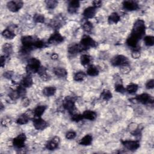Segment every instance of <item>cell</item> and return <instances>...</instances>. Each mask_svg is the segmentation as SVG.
Here are the masks:
<instances>
[{
    "mask_svg": "<svg viewBox=\"0 0 154 154\" xmlns=\"http://www.w3.org/2000/svg\"><path fill=\"white\" fill-rule=\"evenodd\" d=\"M100 98L102 99V100H109L112 96V94L111 93V92L109 90H107V89H105L103 90L101 93H100Z\"/></svg>",
    "mask_w": 154,
    "mask_h": 154,
    "instance_id": "obj_34",
    "label": "cell"
},
{
    "mask_svg": "<svg viewBox=\"0 0 154 154\" xmlns=\"http://www.w3.org/2000/svg\"><path fill=\"white\" fill-rule=\"evenodd\" d=\"M111 63L114 66H124L129 65V59L125 55H117L114 56L111 60Z\"/></svg>",
    "mask_w": 154,
    "mask_h": 154,
    "instance_id": "obj_5",
    "label": "cell"
},
{
    "mask_svg": "<svg viewBox=\"0 0 154 154\" xmlns=\"http://www.w3.org/2000/svg\"><path fill=\"white\" fill-rule=\"evenodd\" d=\"M2 51L5 54V56L8 57L9 55L11 54L12 51H13V48L11 44L8 43H4L2 46Z\"/></svg>",
    "mask_w": 154,
    "mask_h": 154,
    "instance_id": "obj_30",
    "label": "cell"
},
{
    "mask_svg": "<svg viewBox=\"0 0 154 154\" xmlns=\"http://www.w3.org/2000/svg\"><path fill=\"white\" fill-rule=\"evenodd\" d=\"M79 45L84 51L90 48L96 47L97 46V43L89 35H85L82 37Z\"/></svg>",
    "mask_w": 154,
    "mask_h": 154,
    "instance_id": "obj_4",
    "label": "cell"
},
{
    "mask_svg": "<svg viewBox=\"0 0 154 154\" xmlns=\"http://www.w3.org/2000/svg\"><path fill=\"white\" fill-rule=\"evenodd\" d=\"M22 104L23 106H28L29 105V100L26 97H23L22 99Z\"/></svg>",
    "mask_w": 154,
    "mask_h": 154,
    "instance_id": "obj_47",
    "label": "cell"
},
{
    "mask_svg": "<svg viewBox=\"0 0 154 154\" xmlns=\"http://www.w3.org/2000/svg\"><path fill=\"white\" fill-rule=\"evenodd\" d=\"M63 105L64 108L67 110L70 114H73L75 112V111L76 109L75 107V99L72 96H66L63 103Z\"/></svg>",
    "mask_w": 154,
    "mask_h": 154,
    "instance_id": "obj_3",
    "label": "cell"
},
{
    "mask_svg": "<svg viewBox=\"0 0 154 154\" xmlns=\"http://www.w3.org/2000/svg\"><path fill=\"white\" fill-rule=\"evenodd\" d=\"M68 52L69 54L72 55H75L78 53H79L80 52L82 51V49L80 45L79 44H73L71 45L70 46H69L68 48Z\"/></svg>",
    "mask_w": 154,
    "mask_h": 154,
    "instance_id": "obj_16",
    "label": "cell"
},
{
    "mask_svg": "<svg viewBox=\"0 0 154 154\" xmlns=\"http://www.w3.org/2000/svg\"><path fill=\"white\" fill-rule=\"evenodd\" d=\"M99 70L98 68L94 65H90L87 69V74L91 76H95L98 75Z\"/></svg>",
    "mask_w": 154,
    "mask_h": 154,
    "instance_id": "obj_28",
    "label": "cell"
},
{
    "mask_svg": "<svg viewBox=\"0 0 154 154\" xmlns=\"http://www.w3.org/2000/svg\"><path fill=\"white\" fill-rule=\"evenodd\" d=\"M46 106L43 105H40L37 106L33 110V112L35 117H41L43 114L46 109Z\"/></svg>",
    "mask_w": 154,
    "mask_h": 154,
    "instance_id": "obj_19",
    "label": "cell"
},
{
    "mask_svg": "<svg viewBox=\"0 0 154 154\" xmlns=\"http://www.w3.org/2000/svg\"><path fill=\"white\" fill-rule=\"evenodd\" d=\"M64 40V37L58 31H55L48 38V43L51 45H58L62 43Z\"/></svg>",
    "mask_w": 154,
    "mask_h": 154,
    "instance_id": "obj_8",
    "label": "cell"
},
{
    "mask_svg": "<svg viewBox=\"0 0 154 154\" xmlns=\"http://www.w3.org/2000/svg\"><path fill=\"white\" fill-rule=\"evenodd\" d=\"M79 6H80V2L79 1H77V0L71 1L69 3L67 10L69 13L71 14L75 13L78 11V9L79 8Z\"/></svg>",
    "mask_w": 154,
    "mask_h": 154,
    "instance_id": "obj_14",
    "label": "cell"
},
{
    "mask_svg": "<svg viewBox=\"0 0 154 154\" xmlns=\"http://www.w3.org/2000/svg\"><path fill=\"white\" fill-rule=\"evenodd\" d=\"M124 9L128 11H134L138 9V3L135 1H125L122 3Z\"/></svg>",
    "mask_w": 154,
    "mask_h": 154,
    "instance_id": "obj_12",
    "label": "cell"
},
{
    "mask_svg": "<svg viewBox=\"0 0 154 154\" xmlns=\"http://www.w3.org/2000/svg\"><path fill=\"white\" fill-rule=\"evenodd\" d=\"M135 100L142 104H152L153 103V98L147 93H142L138 94L134 98Z\"/></svg>",
    "mask_w": 154,
    "mask_h": 154,
    "instance_id": "obj_6",
    "label": "cell"
},
{
    "mask_svg": "<svg viewBox=\"0 0 154 154\" xmlns=\"http://www.w3.org/2000/svg\"><path fill=\"white\" fill-rule=\"evenodd\" d=\"M138 41L139 40L137 38H136L134 36L130 35L126 40V44L128 46L131 47L132 48H135L137 46Z\"/></svg>",
    "mask_w": 154,
    "mask_h": 154,
    "instance_id": "obj_29",
    "label": "cell"
},
{
    "mask_svg": "<svg viewBox=\"0 0 154 154\" xmlns=\"http://www.w3.org/2000/svg\"><path fill=\"white\" fill-rule=\"evenodd\" d=\"M45 46H46V43L43 41L38 39H36L34 44V48L42 49L45 48Z\"/></svg>",
    "mask_w": 154,
    "mask_h": 154,
    "instance_id": "obj_39",
    "label": "cell"
},
{
    "mask_svg": "<svg viewBox=\"0 0 154 154\" xmlns=\"http://www.w3.org/2000/svg\"><path fill=\"white\" fill-rule=\"evenodd\" d=\"M38 74L40 78L44 81H47L49 79V76L46 72V69L45 67L41 66L38 70Z\"/></svg>",
    "mask_w": 154,
    "mask_h": 154,
    "instance_id": "obj_26",
    "label": "cell"
},
{
    "mask_svg": "<svg viewBox=\"0 0 154 154\" xmlns=\"http://www.w3.org/2000/svg\"><path fill=\"white\" fill-rule=\"evenodd\" d=\"M131 55H132V58H135V59H137V58H140V57L141 55V53H140V49L138 48H137V46L135 48H133Z\"/></svg>",
    "mask_w": 154,
    "mask_h": 154,
    "instance_id": "obj_42",
    "label": "cell"
},
{
    "mask_svg": "<svg viewBox=\"0 0 154 154\" xmlns=\"http://www.w3.org/2000/svg\"><path fill=\"white\" fill-rule=\"evenodd\" d=\"M144 42L147 46H152L154 45V37L152 35H146L144 37Z\"/></svg>",
    "mask_w": 154,
    "mask_h": 154,
    "instance_id": "obj_35",
    "label": "cell"
},
{
    "mask_svg": "<svg viewBox=\"0 0 154 154\" xmlns=\"http://www.w3.org/2000/svg\"><path fill=\"white\" fill-rule=\"evenodd\" d=\"M93 141V137L90 134L85 135L83 137L80 141H79V144L82 146H90Z\"/></svg>",
    "mask_w": 154,
    "mask_h": 154,
    "instance_id": "obj_22",
    "label": "cell"
},
{
    "mask_svg": "<svg viewBox=\"0 0 154 154\" xmlns=\"http://www.w3.org/2000/svg\"><path fill=\"white\" fill-rule=\"evenodd\" d=\"M54 74L59 78H66L67 75V70L63 67H56L54 69Z\"/></svg>",
    "mask_w": 154,
    "mask_h": 154,
    "instance_id": "obj_24",
    "label": "cell"
},
{
    "mask_svg": "<svg viewBox=\"0 0 154 154\" xmlns=\"http://www.w3.org/2000/svg\"><path fill=\"white\" fill-rule=\"evenodd\" d=\"M126 91L130 93V94H134L137 92V91L138 89V86L137 84H134V83H131L128 84L126 86V88H125Z\"/></svg>",
    "mask_w": 154,
    "mask_h": 154,
    "instance_id": "obj_32",
    "label": "cell"
},
{
    "mask_svg": "<svg viewBox=\"0 0 154 154\" xmlns=\"http://www.w3.org/2000/svg\"><path fill=\"white\" fill-rule=\"evenodd\" d=\"M6 58H7V57H5V55H1V58H0V64H1V67H3L5 66Z\"/></svg>",
    "mask_w": 154,
    "mask_h": 154,
    "instance_id": "obj_49",
    "label": "cell"
},
{
    "mask_svg": "<svg viewBox=\"0 0 154 154\" xmlns=\"http://www.w3.org/2000/svg\"><path fill=\"white\" fill-rule=\"evenodd\" d=\"M146 33L145 22L142 19L137 20L134 23L130 35L134 36L138 40L142 38Z\"/></svg>",
    "mask_w": 154,
    "mask_h": 154,
    "instance_id": "obj_1",
    "label": "cell"
},
{
    "mask_svg": "<svg viewBox=\"0 0 154 154\" xmlns=\"http://www.w3.org/2000/svg\"><path fill=\"white\" fill-rule=\"evenodd\" d=\"M121 143L126 149L131 151H135L140 146V141L138 140H122Z\"/></svg>",
    "mask_w": 154,
    "mask_h": 154,
    "instance_id": "obj_7",
    "label": "cell"
},
{
    "mask_svg": "<svg viewBox=\"0 0 154 154\" xmlns=\"http://www.w3.org/2000/svg\"><path fill=\"white\" fill-rule=\"evenodd\" d=\"M102 1L100 0H94L92 2V4H93V7L96 8H99L102 5Z\"/></svg>",
    "mask_w": 154,
    "mask_h": 154,
    "instance_id": "obj_46",
    "label": "cell"
},
{
    "mask_svg": "<svg viewBox=\"0 0 154 154\" xmlns=\"http://www.w3.org/2000/svg\"><path fill=\"white\" fill-rule=\"evenodd\" d=\"M33 84V80L30 75H26L23 76L21 80L20 84L25 88H28L32 86Z\"/></svg>",
    "mask_w": 154,
    "mask_h": 154,
    "instance_id": "obj_17",
    "label": "cell"
},
{
    "mask_svg": "<svg viewBox=\"0 0 154 154\" xmlns=\"http://www.w3.org/2000/svg\"><path fill=\"white\" fill-rule=\"evenodd\" d=\"M146 87L147 89H152L154 87V80L153 79L149 80L146 84Z\"/></svg>",
    "mask_w": 154,
    "mask_h": 154,
    "instance_id": "obj_44",
    "label": "cell"
},
{
    "mask_svg": "<svg viewBox=\"0 0 154 154\" xmlns=\"http://www.w3.org/2000/svg\"><path fill=\"white\" fill-rule=\"evenodd\" d=\"M114 88H115V91L117 93H123L126 91V89H125V88L124 87V86L123 85V84L122 83L116 84Z\"/></svg>",
    "mask_w": 154,
    "mask_h": 154,
    "instance_id": "obj_41",
    "label": "cell"
},
{
    "mask_svg": "<svg viewBox=\"0 0 154 154\" xmlns=\"http://www.w3.org/2000/svg\"><path fill=\"white\" fill-rule=\"evenodd\" d=\"M82 28L85 32H90L92 31L93 28V24L90 21H86L83 23Z\"/></svg>",
    "mask_w": 154,
    "mask_h": 154,
    "instance_id": "obj_38",
    "label": "cell"
},
{
    "mask_svg": "<svg viewBox=\"0 0 154 154\" xmlns=\"http://www.w3.org/2000/svg\"><path fill=\"white\" fill-rule=\"evenodd\" d=\"M76 134L74 131H69L66 134V138L68 140H73L76 137Z\"/></svg>",
    "mask_w": 154,
    "mask_h": 154,
    "instance_id": "obj_43",
    "label": "cell"
},
{
    "mask_svg": "<svg viewBox=\"0 0 154 154\" xmlns=\"http://www.w3.org/2000/svg\"><path fill=\"white\" fill-rule=\"evenodd\" d=\"M85 76H86V73L84 72L79 71L75 73L73 76V79L75 81L80 82V81H82L85 79Z\"/></svg>",
    "mask_w": 154,
    "mask_h": 154,
    "instance_id": "obj_33",
    "label": "cell"
},
{
    "mask_svg": "<svg viewBox=\"0 0 154 154\" xmlns=\"http://www.w3.org/2000/svg\"><path fill=\"white\" fill-rule=\"evenodd\" d=\"M45 18L42 14L37 13L35 14L33 16V20L35 23H43L45 22Z\"/></svg>",
    "mask_w": 154,
    "mask_h": 154,
    "instance_id": "obj_37",
    "label": "cell"
},
{
    "mask_svg": "<svg viewBox=\"0 0 154 154\" xmlns=\"http://www.w3.org/2000/svg\"><path fill=\"white\" fill-rule=\"evenodd\" d=\"M120 20V15L114 12L112 13L108 18V21L109 24H116Z\"/></svg>",
    "mask_w": 154,
    "mask_h": 154,
    "instance_id": "obj_23",
    "label": "cell"
},
{
    "mask_svg": "<svg viewBox=\"0 0 154 154\" xmlns=\"http://www.w3.org/2000/svg\"><path fill=\"white\" fill-rule=\"evenodd\" d=\"M45 4L46 5V7L48 9L52 10V9H54L57 6L58 2L55 0H48L45 1Z\"/></svg>",
    "mask_w": 154,
    "mask_h": 154,
    "instance_id": "obj_36",
    "label": "cell"
},
{
    "mask_svg": "<svg viewBox=\"0 0 154 154\" xmlns=\"http://www.w3.org/2000/svg\"><path fill=\"white\" fill-rule=\"evenodd\" d=\"M82 114L84 119H85L89 120H94L97 117L96 112L91 110H85Z\"/></svg>",
    "mask_w": 154,
    "mask_h": 154,
    "instance_id": "obj_21",
    "label": "cell"
},
{
    "mask_svg": "<svg viewBox=\"0 0 154 154\" xmlns=\"http://www.w3.org/2000/svg\"><path fill=\"white\" fill-rule=\"evenodd\" d=\"M56 88L54 86H49L45 87L43 90V94L47 97H50L54 96L56 93Z\"/></svg>",
    "mask_w": 154,
    "mask_h": 154,
    "instance_id": "obj_25",
    "label": "cell"
},
{
    "mask_svg": "<svg viewBox=\"0 0 154 154\" xmlns=\"http://www.w3.org/2000/svg\"><path fill=\"white\" fill-rule=\"evenodd\" d=\"M60 138L58 137H54L51 140L49 141L46 144V147L49 150H54L58 148L60 143Z\"/></svg>",
    "mask_w": 154,
    "mask_h": 154,
    "instance_id": "obj_13",
    "label": "cell"
},
{
    "mask_svg": "<svg viewBox=\"0 0 154 154\" xmlns=\"http://www.w3.org/2000/svg\"><path fill=\"white\" fill-rule=\"evenodd\" d=\"M80 62L84 66H88L91 62V57L87 54H82L80 57Z\"/></svg>",
    "mask_w": 154,
    "mask_h": 154,
    "instance_id": "obj_31",
    "label": "cell"
},
{
    "mask_svg": "<svg viewBox=\"0 0 154 154\" xmlns=\"http://www.w3.org/2000/svg\"><path fill=\"white\" fill-rule=\"evenodd\" d=\"M120 70L122 72V73H124V74H126V73H128L129 72V71L131 70V69L129 66V65H127V66H122L120 67Z\"/></svg>",
    "mask_w": 154,
    "mask_h": 154,
    "instance_id": "obj_45",
    "label": "cell"
},
{
    "mask_svg": "<svg viewBox=\"0 0 154 154\" xmlns=\"http://www.w3.org/2000/svg\"><path fill=\"white\" fill-rule=\"evenodd\" d=\"M96 8L93 7V6L88 7L87 8H85V10L83 11V16L86 19H91L94 17L96 14Z\"/></svg>",
    "mask_w": 154,
    "mask_h": 154,
    "instance_id": "obj_15",
    "label": "cell"
},
{
    "mask_svg": "<svg viewBox=\"0 0 154 154\" xmlns=\"http://www.w3.org/2000/svg\"><path fill=\"white\" fill-rule=\"evenodd\" d=\"M41 67L40 61L36 58H31L28 61L26 66V72L28 75H32L38 72V69Z\"/></svg>",
    "mask_w": 154,
    "mask_h": 154,
    "instance_id": "obj_2",
    "label": "cell"
},
{
    "mask_svg": "<svg viewBox=\"0 0 154 154\" xmlns=\"http://www.w3.org/2000/svg\"><path fill=\"white\" fill-rule=\"evenodd\" d=\"M26 140V137L25 134L22 133L18 135L16 137H15L13 141V145L17 149H22L24 147L25 143Z\"/></svg>",
    "mask_w": 154,
    "mask_h": 154,
    "instance_id": "obj_9",
    "label": "cell"
},
{
    "mask_svg": "<svg viewBox=\"0 0 154 154\" xmlns=\"http://www.w3.org/2000/svg\"><path fill=\"white\" fill-rule=\"evenodd\" d=\"M51 59L53 60H56L58 59V54H57L56 53H53V54L51 55Z\"/></svg>",
    "mask_w": 154,
    "mask_h": 154,
    "instance_id": "obj_50",
    "label": "cell"
},
{
    "mask_svg": "<svg viewBox=\"0 0 154 154\" xmlns=\"http://www.w3.org/2000/svg\"><path fill=\"white\" fill-rule=\"evenodd\" d=\"M84 119L82 114H78V113H74L73 114H72V117H71V120L73 122H79L81 120H82Z\"/></svg>",
    "mask_w": 154,
    "mask_h": 154,
    "instance_id": "obj_40",
    "label": "cell"
},
{
    "mask_svg": "<svg viewBox=\"0 0 154 154\" xmlns=\"http://www.w3.org/2000/svg\"><path fill=\"white\" fill-rule=\"evenodd\" d=\"M2 35L4 38L7 39H13L16 36L15 33L11 29H10V28L4 29L2 32Z\"/></svg>",
    "mask_w": 154,
    "mask_h": 154,
    "instance_id": "obj_27",
    "label": "cell"
},
{
    "mask_svg": "<svg viewBox=\"0 0 154 154\" xmlns=\"http://www.w3.org/2000/svg\"><path fill=\"white\" fill-rule=\"evenodd\" d=\"M63 21H64V19L63 17H62L61 16H58L55 17L51 22V25L55 28V29H58L59 28H60L63 23Z\"/></svg>",
    "mask_w": 154,
    "mask_h": 154,
    "instance_id": "obj_18",
    "label": "cell"
},
{
    "mask_svg": "<svg viewBox=\"0 0 154 154\" xmlns=\"http://www.w3.org/2000/svg\"><path fill=\"white\" fill-rule=\"evenodd\" d=\"M13 75V72L11 71H6L4 73L3 76L7 79H10Z\"/></svg>",
    "mask_w": 154,
    "mask_h": 154,
    "instance_id": "obj_48",
    "label": "cell"
},
{
    "mask_svg": "<svg viewBox=\"0 0 154 154\" xmlns=\"http://www.w3.org/2000/svg\"><path fill=\"white\" fill-rule=\"evenodd\" d=\"M23 2L20 1H10L7 2L8 9L12 12L18 11L23 6Z\"/></svg>",
    "mask_w": 154,
    "mask_h": 154,
    "instance_id": "obj_10",
    "label": "cell"
},
{
    "mask_svg": "<svg viewBox=\"0 0 154 154\" xmlns=\"http://www.w3.org/2000/svg\"><path fill=\"white\" fill-rule=\"evenodd\" d=\"M31 119V118L30 117V116L28 115V114L26 112L25 113L22 114L20 116H19L17 120H16V123L18 125H25L26 124L28 121Z\"/></svg>",
    "mask_w": 154,
    "mask_h": 154,
    "instance_id": "obj_20",
    "label": "cell"
},
{
    "mask_svg": "<svg viewBox=\"0 0 154 154\" xmlns=\"http://www.w3.org/2000/svg\"><path fill=\"white\" fill-rule=\"evenodd\" d=\"M33 126L37 130H43L48 127V124L41 117H36L33 120Z\"/></svg>",
    "mask_w": 154,
    "mask_h": 154,
    "instance_id": "obj_11",
    "label": "cell"
}]
</instances>
